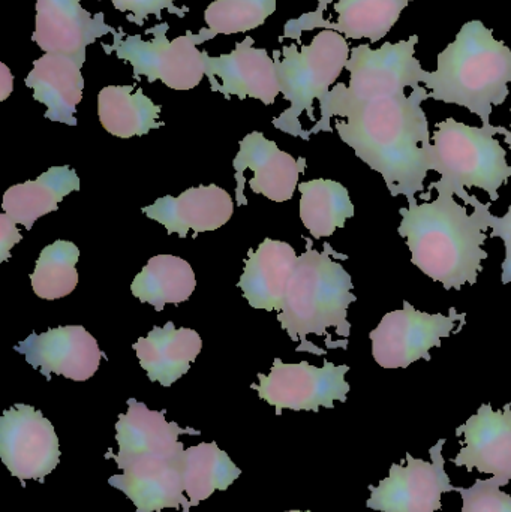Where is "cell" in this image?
<instances>
[{
  "mask_svg": "<svg viewBox=\"0 0 511 512\" xmlns=\"http://www.w3.org/2000/svg\"><path fill=\"white\" fill-rule=\"evenodd\" d=\"M426 87H416L410 95H393L354 105L336 120L339 137L360 161L383 177L393 198L407 201L425 191L432 171V137L423 101Z\"/></svg>",
  "mask_w": 511,
  "mask_h": 512,
  "instance_id": "1",
  "label": "cell"
},
{
  "mask_svg": "<svg viewBox=\"0 0 511 512\" xmlns=\"http://www.w3.org/2000/svg\"><path fill=\"white\" fill-rule=\"evenodd\" d=\"M434 201L417 204L408 201L407 209H399L402 221L398 233L407 240L411 262L444 289L461 291L462 286L476 285L483 270L482 262L488 259L483 249L488 240V227L479 210L468 215L467 207L456 203L455 195L441 186Z\"/></svg>",
  "mask_w": 511,
  "mask_h": 512,
  "instance_id": "2",
  "label": "cell"
},
{
  "mask_svg": "<svg viewBox=\"0 0 511 512\" xmlns=\"http://www.w3.org/2000/svg\"><path fill=\"white\" fill-rule=\"evenodd\" d=\"M511 50L480 20L468 21L438 54L437 71L426 72L429 98L467 108L491 125L495 105L509 98Z\"/></svg>",
  "mask_w": 511,
  "mask_h": 512,
  "instance_id": "3",
  "label": "cell"
},
{
  "mask_svg": "<svg viewBox=\"0 0 511 512\" xmlns=\"http://www.w3.org/2000/svg\"><path fill=\"white\" fill-rule=\"evenodd\" d=\"M306 243L308 249L297 259L278 321L291 340L300 342L297 351L315 354L306 340L309 334L327 337L329 346L335 348L329 334L330 328H335L336 334L348 342L351 334L348 307L357 297L353 294L351 274L332 259V256L342 259L347 256L333 251L329 245L324 246V252H318L312 249L311 240L306 239Z\"/></svg>",
  "mask_w": 511,
  "mask_h": 512,
  "instance_id": "4",
  "label": "cell"
},
{
  "mask_svg": "<svg viewBox=\"0 0 511 512\" xmlns=\"http://www.w3.org/2000/svg\"><path fill=\"white\" fill-rule=\"evenodd\" d=\"M504 126H468L446 119L437 123L432 135L431 168L441 179L434 185L459 197L464 189L479 188L498 201L500 189L511 177V167L495 135H506Z\"/></svg>",
  "mask_w": 511,
  "mask_h": 512,
  "instance_id": "5",
  "label": "cell"
},
{
  "mask_svg": "<svg viewBox=\"0 0 511 512\" xmlns=\"http://www.w3.org/2000/svg\"><path fill=\"white\" fill-rule=\"evenodd\" d=\"M417 42L419 36L413 35L396 44L386 42L378 50L368 44L351 48L350 60L345 66L350 72V84H336L329 95L321 99V119L308 131L309 137L318 132H332L330 120L341 117L354 105L401 95L408 87L411 90L419 87L426 71L416 59Z\"/></svg>",
  "mask_w": 511,
  "mask_h": 512,
  "instance_id": "6",
  "label": "cell"
},
{
  "mask_svg": "<svg viewBox=\"0 0 511 512\" xmlns=\"http://www.w3.org/2000/svg\"><path fill=\"white\" fill-rule=\"evenodd\" d=\"M351 48L347 38L335 30L324 29L314 36L311 44L297 48L296 44L284 45L282 51H273L279 89L290 102L273 125L293 137L309 140L308 132L300 125V116L308 113L315 120L314 101L329 95L330 86L336 83L350 60Z\"/></svg>",
  "mask_w": 511,
  "mask_h": 512,
  "instance_id": "7",
  "label": "cell"
},
{
  "mask_svg": "<svg viewBox=\"0 0 511 512\" xmlns=\"http://www.w3.org/2000/svg\"><path fill=\"white\" fill-rule=\"evenodd\" d=\"M168 23H159L147 29L153 35L152 41H143L140 35L123 38V30L114 36L113 44L102 45L107 54L116 53L123 62L131 63L134 80L146 77L149 83L162 81L173 90H191L203 80L204 56L198 45L215 38V33L207 27L195 35L186 32L179 38L168 41Z\"/></svg>",
  "mask_w": 511,
  "mask_h": 512,
  "instance_id": "8",
  "label": "cell"
},
{
  "mask_svg": "<svg viewBox=\"0 0 511 512\" xmlns=\"http://www.w3.org/2000/svg\"><path fill=\"white\" fill-rule=\"evenodd\" d=\"M401 310L386 313L369 334L372 357L383 369H407L419 360L431 361V349L440 348L443 339L458 334L467 313L450 307L449 315L420 312L404 300Z\"/></svg>",
  "mask_w": 511,
  "mask_h": 512,
  "instance_id": "9",
  "label": "cell"
},
{
  "mask_svg": "<svg viewBox=\"0 0 511 512\" xmlns=\"http://www.w3.org/2000/svg\"><path fill=\"white\" fill-rule=\"evenodd\" d=\"M350 372L347 364L324 361L323 367H315L308 361L299 364H285L275 358L269 375L260 373V384L252 385L260 399L275 406L276 415L284 409L291 411L318 412L320 408H335L336 400L347 402L350 384L345 376Z\"/></svg>",
  "mask_w": 511,
  "mask_h": 512,
  "instance_id": "10",
  "label": "cell"
},
{
  "mask_svg": "<svg viewBox=\"0 0 511 512\" xmlns=\"http://www.w3.org/2000/svg\"><path fill=\"white\" fill-rule=\"evenodd\" d=\"M0 459L12 477L44 483L60 462L53 424L33 406L6 409L0 418Z\"/></svg>",
  "mask_w": 511,
  "mask_h": 512,
  "instance_id": "11",
  "label": "cell"
},
{
  "mask_svg": "<svg viewBox=\"0 0 511 512\" xmlns=\"http://www.w3.org/2000/svg\"><path fill=\"white\" fill-rule=\"evenodd\" d=\"M440 439L429 450L432 462L414 459L407 453V466L393 463L389 477L377 487L369 486L371 498L366 507L380 512H437L443 508L441 495L456 492L444 469L443 447Z\"/></svg>",
  "mask_w": 511,
  "mask_h": 512,
  "instance_id": "12",
  "label": "cell"
},
{
  "mask_svg": "<svg viewBox=\"0 0 511 512\" xmlns=\"http://www.w3.org/2000/svg\"><path fill=\"white\" fill-rule=\"evenodd\" d=\"M15 351L24 355L27 363L45 378L50 379L56 373L77 382L92 378L102 358H107L95 337L81 325L32 333L15 346Z\"/></svg>",
  "mask_w": 511,
  "mask_h": 512,
  "instance_id": "13",
  "label": "cell"
},
{
  "mask_svg": "<svg viewBox=\"0 0 511 512\" xmlns=\"http://www.w3.org/2000/svg\"><path fill=\"white\" fill-rule=\"evenodd\" d=\"M254 44V38L248 36L230 54L210 57L203 51L204 74L213 92L222 93L225 98L236 95L240 99L254 98L264 105H272L281 93L275 59Z\"/></svg>",
  "mask_w": 511,
  "mask_h": 512,
  "instance_id": "14",
  "label": "cell"
},
{
  "mask_svg": "<svg viewBox=\"0 0 511 512\" xmlns=\"http://www.w3.org/2000/svg\"><path fill=\"white\" fill-rule=\"evenodd\" d=\"M116 35L104 14L92 15L81 0H36L35 32L32 41L44 53L65 54L86 62V48L102 36Z\"/></svg>",
  "mask_w": 511,
  "mask_h": 512,
  "instance_id": "15",
  "label": "cell"
},
{
  "mask_svg": "<svg viewBox=\"0 0 511 512\" xmlns=\"http://www.w3.org/2000/svg\"><path fill=\"white\" fill-rule=\"evenodd\" d=\"M180 456L176 459L137 457L114 460L123 474L113 475L108 484L131 499L137 512H162L165 508L180 510V507L182 512H189V499L183 495Z\"/></svg>",
  "mask_w": 511,
  "mask_h": 512,
  "instance_id": "16",
  "label": "cell"
},
{
  "mask_svg": "<svg viewBox=\"0 0 511 512\" xmlns=\"http://www.w3.org/2000/svg\"><path fill=\"white\" fill-rule=\"evenodd\" d=\"M332 0H318L317 11L302 15L285 24L284 36L279 38H300L305 30H335L348 39H369L374 42L383 39L398 23L402 11L413 0H338L335 11L338 20H324L323 12Z\"/></svg>",
  "mask_w": 511,
  "mask_h": 512,
  "instance_id": "17",
  "label": "cell"
},
{
  "mask_svg": "<svg viewBox=\"0 0 511 512\" xmlns=\"http://www.w3.org/2000/svg\"><path fill=\"white\" fill-rule=\"evenodd\" d=\"M462 433L465 447L452 462L468 472L476 468L482 474H492L507 486L511 481V403L503 411L483 403L476 415L456 429V435Z\"/></svg>",
  "mask_w": 511,
  "mask_h": 512,
  "instance_id": "18",
  "label": "cell"
},
{
  "mask_svg": "<svg viewBox=\"0 0 511 512\" xmlns=\"http://www.w3.org/2000/svg\"><path fill=\"white\" fill-rule=\"evenodd\" d=\"M233 167L236 170V192L242 186L245 171L251 170L254 174L249 180L252 192L264 195L275 203H285L293 198L306 161L305 158L294 159L290 153L282 152L275 141L267 140L261 132H251L240 141Z\"/></svg>",
  "mask_w": 511,
  "mask_h": 512,
  "instance_id": "19",
  "label": "cell"
},
{
  "mask_svg": "<svg viewBox=\"0 0 511 512\" xmlns=\"http://www.w3.org/2000/svg\"><path fill=\"white\" fill-rule=\"evenodd\" d=\"M144 215L167 228L168 234L185 239L189 231L195 236L224 227L234 213L233 198L216 185L197 186L180 197L159 198L152 206L144 207Z\"/></svg>",
  "mask_w": 511,
  "mask_h": 512,
  "instance_id": "20",
  "label": "cell"
},
{
  "mask_svg": "<svg viewBox=\"0 0 511 512\" xmlns=\"http://www.w3.org/2000/svg\"><path fill=\"white\" fill-rule=\"evenodd\" d=\"M182 435H200L198 430L182 429L179 424L168 423L165 411H150L144 403L128 400V412L119 415L116 441L119 453L107 454V459H137L158 457L176 459L183 454Z\"/></svg>",
  "mask_w": 511,
  "mask_h": 512,
  "instance_id": "21",
  "label": "cell"
},
{
  "mask_svg": "<svg viewBox=\"0 0 511 512\" xmlns=\"http://www.w3.org/2000/svg\"><path fill=\"white\" fill-rule=\"evenodd\" d=\"M84 63L65 54L45 53L33 62L26 86L33 90V99L47 107L45 119L77 126V105L83 99Z\"/></svg>",
  "mask_w": 511,
  "mask_h": 512,
  "instance_id": "22",
  "label": "cell"
},
{
  "mask_svg": "<svg viewBox=\"0 0 511 512\" xmlns=\"http://www.w3.org/2000/svg\"><path fill=\"white\" fill-rule=\"evenodd\" d=\"M297 259L293 246L279 240L266 239L257 251H249L237 286L254 309L281 312Z\"/></svg>",
  "mask_w": 511,
  "mask_h": 512,
  "instance_id": "23",
  "label": "cell"
},
{
  "mask_svg": "<svg viewBox=\"0 0 511 512\" xmlns=\"http://www.w3.org/2000/svg\"><path fill=\"white\" fill-rule=\"evenodd\" d=\"M201 346L203 342L197 331L176 328L173 322H167L165 327H155L147 337H140L134 343V351L150 381L171 387L189 372Z\"/></svg>",
  "mask_w": 511,
  "mask_h": 512,
  "instance_id": "24",
  "label": "cell"
},
{
  "mask_svg": "<svg viewBox=\"0 0 511 512\" xmlns=\"http://www.w3.org/2000/svg\"><path fill=\"white\" fill-rule=\"evenodd\" d=\"M80 191V179L68 165L51 167L36 180L12 186L3 195L2 209L15 224L32 230L42 216L56 212L63 198Z\"/></svg>",
  "mask_w": 511,
  "mask_h": 512,
  "instance_id": "25",
  "label": "cell"
},
{
  "mask_svg": "<svg viewBox=\"0 0 511 512\" xmlns=\"http://www.w3.org/2000/svg\"><path fill=\"white\" fill-rule=\"evenodd\" d=\"M161 105H156L141 87L107 86L98 95V116L102 128L114 137H143L161 128Z\"/></svg>",
  "mask_w": 511,
  "mask_h": 512,
  "instance_id": "26",
  "label": "cell"
},
{
  "mask_svg": "<svg viewBox=\"0 0 511 512\" xmlns=\"http://www.w3.org/2000/svg\"><path fill=\"white\" fill-rule=\"evenodd\" d=\"M179 465L189 508L198 507L216 490L225 492L242 475L240 468L225 451L219 450L216 442H201L183 451Z\"/></svg>",
  "mask_w": 511,
  "mask_h": 512,
  "instance_id": "27",
  "label": "cell"
},
{
  "mask_svg": "<svg viewBox=\"0 0 511 512\" xmlns=\"http://www.w3.org/2000/svg\"><path fill=\"white\" fill-rule=\"evenodd\" d=\"M197 286L191 264L179 256L158 255L132 280L131 291L158 312L167 304H180L191 297Z\"/></svg>",
  "mask_w": 511,
  "mask_h": 512,
  "instance_id": "28",
  "label": "cell"
},
{
  "mask_svg": "<svg viewBox=\"0 0 511 512\" xmlns=\"http://www.w3.org/2000/svg\"><path fill=\"white\" fill-rule=\"evenodd\" d=\"M300 219L314 239H324L344 228L356 215L350 192L335 180L317 179L299 185Z\"/></svg>",
  "mask_w": 511,
  "mask_h": 512,
  "instance_id": "29",
  "label": "cell"
},
{
  "mask_svg": "<svg viewBox=\"0 0 511 512\" xmlns=\"http://www.w3.org/2000/svg\"><path fill=\"white\" fill-rule=\"evenodd\" d=\"M80 251L72 242L57 240L42 249L35 270L30 274L32 288L39 298L57 300L71 294L78 285V271L75 268Z\"/></svg>",
  "mask_w": 511,
  "mask_h": 512,
  "instance_id": "30",
  "label": "cell"
},
{
  "mask_svg": "<svg viewBox=\"0 0 511 512\" xmlns=\"http://www.w3.org/2000/svg\"><path fill=\"white\" fill-rule=\"evenodd\" d=\"M276 11V0H215L204 20L215 35H236L257 29Z\"/></svg>",
  "mask_w": 511,
  "mask_h": 512,
  "instance_id": "31",
  "label": "cell"
},
{
  "mask_svg": "<svg viewBox=\"0 0 511 512\" xmlns=\"http://www.w3.org/2000/svg\"><path fill=\"white\" fill-rule=\"evenodd\" d=\"M503 481L498 477L491 480H476L473 487H456L461 493L462 512H511V495L501 490Z\"/></svg>",
  "mask_w": 511,
  "mask_h": 512,
  "instance_id": "32",
  "label": "cell"
},
{
  "mask_svg": "<svg viewBox=\"0 0 511 512\" xmlns=\"http://www.w3.org/2000/svg\"><path fill=\"white\" fill-rule=\"evenodd\" d=\"M458 198H461L467 206L479 210L483 224L492 230L491 237H498V239L503 240L504 246H506V258H504L503 265H501V268H503L501 282L507 285L511 282V206L506 215L498 218V216L492 215L491 210H489L492 206L491 203H480L476 195H471L467 189H464Z\"/></svg>",
  "mask_w": 511,
  "mask_h": 512,
  "instance_id": "33",
  "label": "cell"
},
{
  "mask_svg": "<svg viewBox=\"0 0 511 512\" xmlns=\"http://www.w3.org/2000/svg\"><path fill=\"white\" fill-rule=\"evenodd\" d=\"M174 2L176 0H111L114 8L123 14H128V20L137 26H143L144 20L149 15H156L161 20L164 9H168L171 14L185 17L188 8L186 6L177 8Z\"/></svg>",
  "mask_w": 511,
  "mask_h": 512,
  "instance_id": "34",
  "label": "cell"
},
{
  "mask_svg": "<svg viewBox=\"0 0 511 512\" xmlns=\"http://www.w3.org/2000/svg\"><path fill=\"white\" fill-rule=\"evenodd\" d=\"M15 222L6 213L0 215V261H8L11 249L21 242V234L18 233Z\"/></svg>",
  "mask_w": 511,
  "mask_h": 512,
  "instance_id": "35",
  "label": "cell"
},
{
  "mask_svg": "<svg viewBox=\"0 0 511 512\" xmlns=\"http://www.w3.org/2000/svg\"><path fill=\"white\" fill-rule=\"evenodd\" d=\"M14 89V77L5 63H0V101H5Z\"/></svg>",
  "mask_w": 511,
  "mask_h": 512,
  "instance_id": "36",
  "label": "cell"
},
{
  "mask_svg": "<svg viewBox=\"0 0 511 512\" xmlns=\"http://www.w3.org/2000/svg\"><path fill=\"white\" fill-rule=\"evenodd\" d=\"M504 143H506L507 146H509L510 150H511V128H510V131L507 132L506 135H504Z\"/></svg>",
  "mask_w": 511,
  "mask_h": 512,
  "instance_id": "37",
  "label": "cell"
},
{
  "mask_svg": "<svg viewBox=\"0 0 511 512\" xmlns=\"http://www.w3.org/2000/svg\"><path fill=\"white\" fill-rule=\"evenodd\" d=\"M287 512H311V511H299V510H293V511H287Z\"/></svg>",
  "mask_w": 511,
  "mask_h": 512,
  "instance_id": "38",
  "label": "cell"
}]
</instances>
